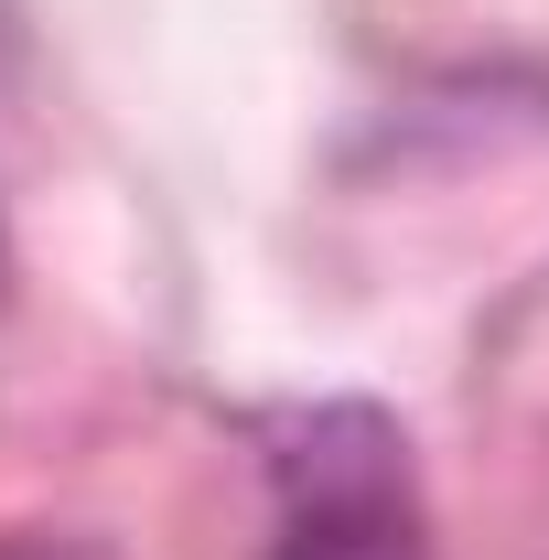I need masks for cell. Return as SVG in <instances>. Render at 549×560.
I'll list each match as a JSON object with an SVG mask.
<instances>
[{"instance_id":"1","label":"cell","mask_w":549,"mask_h":560,"mask_svg":"<svg viewBox=\"0 0 549 560\" xmlns=\"http://www.w3.org/2000/svg\"><path fill=\"white\" fill-rule=\"evenodd\" d=\"M270 475L291 506H355V495H410L399 464V420L366 399H324V410L270 420Z\"/></svg>"},{"instance_id":"2","label":"cell","mask_w":549,"mask_h":560,"mask_svg":"<svg viewBox=\"0 0 549 560\" xmlns=\"http://www.w3.org/2000/svg\"><path fill=\"white\" fill-rule=\"evenodd\" d=\"M270 560H420L410 495H355V506H291Z\"/></svg>"},{"instance_id":"3","label":"cell","mask_w":549,"mask_h":560,"mask_svg":"<svg viewBox=\"0 0 549 560\" xmlns=\"http://www.w3.org/2000/svg\"><path fill=\"white\" fill-rule=\"evenodd\" d=\"M0 560H86V550H66V539H0Z\"/></svg>"}]
</instances>
